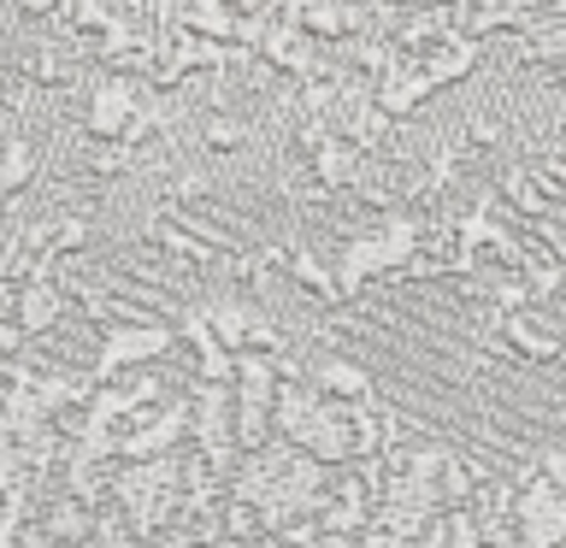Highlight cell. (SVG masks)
Masks as SVG:
<instances>
[{
    "instance_id": "8fae6325",
    "label": "cell",
    "mask_w": 566,
    "mask_h": 548,
    "mask_svg": "<svg viewBox=\"0 0 566 548\" xmlns=\"http://www.w3.org/2000/svg\"><path fill=\"white\" fill-rule=\"evenodd\" d=\"M419 65H424V77H431L437 88H449V83H467L472 71H478V42H467L460 30H449L431 53H419Z\"/></svg>"
},
{
    "instance_id": "603a6c76",
    "label": "cell",
    "mask_w": 566,
    "mask_h": 548,
    "mask_svg": "<svg viewBox=\"0 0 566 548\" xmlns=\"http://www.w3.org/2000/svg\"><path fill=\"white\" fill-rule=\"evenodd\" d=\"M136 7H148V0H136Z\"/></svg>"
},
{
    "instance_id": "8992f818",
    "label": "cell",
    "mask_w": 566,
    "mask_h": 548,
    "mask_svg": "<svg viewBox=\"0 0 566 548\" xmlns=\"http://www.w3.org/2000/svg\"><path fill=\"white\" fill-rule=\"evenodd\" d=\"M201 313H207V325H212V336H219L224 354H248V348H254V330L265 325L260 301H248L237 289L219 295V301H201Z\"/></svg>"
},
{
    "instance_id": "7402d4cb",
    "label": "cell",
    "mask_w": 566,
    "mask_h": 548,
    "mask_svg": "<svg viewBox=\"0 0 566 548\" xmlns=\"http://www.w3.org/2000/svg\"><path fill=\"white\" fill-rule=\"evenodd\" d=\"M0 101H12V95H7V65H0Z\"/></svg>"
},
{
    "instance_id": "ba28073f",
    "label": "cell",
    "mask_w": 566,
    "mask_h": 548,
    "mask_svg": "<svg viewBox=\"0 0 566 548\" xmlns=\"http://www.w3.org/2000/svg\"><path fill=\"white\" fill-rule=\"evenodd\" d=\"M431 95H437V83L424 77V65H419V60H407V53H401V65L378 83V106H384V113L396 118V124L419 118L424 106H431Z\"/></svg>"
},
{
    "instance_id": "ffe728a7",
    "label": "cell",
    "mask_w": 566,
    "mask_h": 548,
    "mask_svg": "<svg viewBox=\"0 0 566 548\" xmlns=\"http://www.w3.org/2000/svg\"><path fill=\"white\" fill-rule=\"evenodd\" d=\"M18 12H24V18H60L65 0H18Z\"/></svg>"
},
{
    "instance_id": "7a4b0ae2",
    "label": "cell",
    "mask_w": 566,
    "mask_h": 548,
    "mask_svg": "<svg viewBox=\"0 0 566 548\" xmlns=\"http://www.w3.org/2000/svg\"><path fill=\"white\" fill-rule=\"evenodd\" d=\"M283 283H290L301 301L325 307V313L348 307V289H343V277H336V260L318 254V247H307V242H290V277Z\"/></svg>"
},
{
    "instance_id": "d6986e66",
    "label": "cell",
    "mask_w": 566,
    "mask_h": 548,
    "mask_svg": "<svg viewBox=\"0 0 566 548\" xmlns=\"http://www.w3.org/2000/svg\"><path fill=\"white\" fill-rule=\"evenodd\" d=\"M537 477H543L548 489L566 495V436H548L543 449H537Z\"/></svg>"
},
{
    "instance_id": "2e32d148",
    "label": "cell",
    "mask_w": 566,
    "mask_h": 548,
    "mask_svg": "<svg viewBox=\"0 0 566 548\" xmlns=\"http://www.w3.org/2000/svg\"><path fill=\"white\" fill-rule=\"evenodd\" d=\"M142 542H148V537H142V525H136L130 507L106 502L95 513V548H142Z\"/></svg>"
},
{
    "instance_id": "44dd1931",
    "label": "cell",
    "mask_w": 566,
    "mask_h": 548,
    "mask_svg": "<svg viewBox=\"0 0 566 548\" xmlns=\"http://www.w3.org/2000/svg\"><path fill=\"white\" fill-rule=\"evenodd\" d=\"M18 136V101H0V148Z\"/></svg>"
},
{
    "instance_id": "5bb4252c",
    "label": "cell",
    "mask_w": 566,
    "mask_h": 548,
    "mask_svg": "<svg viewBox=\"0 0 566 548\" xmlns=\"http://www.w3.org/2000/svg\"><path fill=\"white\" fill-rule=\"evenodd\" d=\"M248 136H254V130H248V118L237 113V106L212 101L201 113V148L207 154H237V148H248Z\"/></svg>"
},
{
    "instance_id": "3957f363",
    "label": "cell",
    "mask_w": 566,
    "mask_h": 548,
    "mask_svg": "<svg viewBox=\"0 0 566 548\" xmlns=\"http://www.w3.org/2000/svg\"><path fill=\"white\" fill-rule=\"evenodd\" d=\"M495 330H502V342L507 354L520 366H555L560 360V330H555V318H548L543 307H531V313H507V318H495Z\"/></svg>"
},
{
    "instance_id": "ac0fdd59",
    "label": "cell",
    "mask_w": 566,
    "mask_h": 548,
    "mask_svg": "<svg viewBox=\"0 0 566 548\" xmlns=\"http://www.w3.org/2000/svg\"><path fill=\"white\" fill-rule=\"evenodd\" d=\"M130 171H136L130 148H101V141L83 148V183H118V177H130Z\"/></svg>"
},
{
    "instance_id": "7c38bea8",
    "label": "cell",
    "mask_w": 566,
    "mask_h": 548,
    "mask_svg": "<svg viewBox=\"0 0 566 548\" xmlns=\"http://www.w3.org/2000/svg\"><path fill=\"white\" fill-rule=\"evenodd\" d=\"M166 48L177 53V65H184L189 77H219V71L242 65L224 42H212V35H195V30H171V42H166Z\"/></svg>"
},
{
    "instance_id": "4fadbf2b",
    "label": "cell",
    "mask_w": 566,
    "mask_h": 548,
    "mask_svg": "<svg viewBox=\"0 0 566 548\" xmlns=\"http://www.w3.org/2000/svg\"><path fill=\"white\" fill-rule=\"evenodd\" d=\"M42 183V154H35L30 136H12L7 148H0V207L18 201V194H30Z\"/></svg>"
},
{
    "instance_id": "277c9868",
    "label": "cell",
    "mask_w": 566,
    "mask_h": 548,
    "mask_svg": "<svg viewBox=\"0 0 566 548\" xmlns=\"http://www.w3.org/2000/svg\"><path fill=\"white\" fill-rule=\"evenodd\" d=\"M307 383H313L325 401H348V407H360V401L378 396V378H371V366L360 360V354H331V348L313 360Z\"/></svg>"
},
{
    "instance_id": "9c48e42d",
    "label": "cell",
    "mask_w": 566,
    "mask_h": 548,
    "mask_svg": "<svg viewBox=\"0 0 566 548\" xmlns=\"http://www.w3.org/2000/svg\"><path fill=\"white\" fill-rule=\"evenodd\" d=\"M65 289H60V277H42V283H30V289H18V325H24L30 342H42V336L60 330V318H65Z\"/></svg>"
},
{
    "instance_id": "e0dca14e",
    "label": "cell",
    "mask_w": 566,
    "mask_h": 548,
    "mask_svg": "<svg viewBox=\"0 0 566 548\" xmlns=\"http://www.w3.org/2000/svg\"><path fill=\"white\" fill-rule=\"evenodd\" d=\"M265 449H277L272 407H248V401H237V454H265Z\"/></svg>"
},
{
    "instance_id": "5b68a950",
    "label": "cell",
    "mask_w": 566,
    "mask_h": 548,
    "mask_svg": "<svg viewBox=\"0 0 566 548\" xmlns=\"http://www.w3.org/2000/svg\"><path fill=\"white\" fill-rule=\"evenodd\" d=\"M95 513L101 507H88L77 502V495H65V489H53L42 513H35V530L48 537V548H88L95 542Z\"/></svg>"
},
{
    "instance_id": "9a60e30c",
    "label": "cell",
    "mask_w": 566,
    "mask_h": 548,
    "mask_svg": "<svg viewBox=\"0 0 566 548\" xmlns=\"http://www.w3.org/2000/svg\"><path fill=\"white\" fill-rule=\"evenodd\" d=\"M424 548H484V525H478L472 507H437Z\"/></svg>"
},
{
    "instance_id": "52a82bcc",
    "label": "cell",
    "mask_w": 566,
    "mask_h": 548,
    "mask_svg": "<svg viewBox=\"0 0 566 548\" xmlns=\"http://www.w3.org/2000/svg\"><path fill=\"white\" fill-rule=\"evenodd\" d=\"M366 177V154L354 148L348 136H331L325 148H318L313 159H307V183L318 189V194H354V183Z\"/></svg>"
},
{
    "instance_id": "30bf717a",
    "label": "cell",
    "mask_w": 566,
    "mask_h": 548,
    "mask_svg": "<svg viewBox=\"0 0 566 548\" xmlns=\"http://www.w3.org/2000/svg\"><path fill=\"white\" fill-rule=\"evenodd\" d=\"M18 71L35 83V88H53V95H65V88H83L88 71L77 53H60V48H30L24 60H18Z\"/></svg>"
},
{
    "instance_id": "6da1fadb",
    "label": "cell",
    "mask_w": 566,
    "mask_h": 548,
    "mask_svg": "<svg viewBox=\"0 0 566 548\" xmlns=\"http://www.w3.org/2000/svg\"><path fill=\"white\" fill-rule=\"evenodd\" d=\"M142 101H148V83H142V77L88 71V83H83V113H77L83 136L101 141V148H124V136H130Z\"/></svg>"
}]
</instances>
